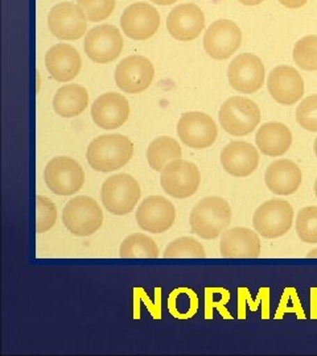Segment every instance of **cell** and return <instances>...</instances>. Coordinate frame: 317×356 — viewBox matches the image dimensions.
Instances as JSON below:
<instances>
[{"label":"cell","mask_w":317,"mask_h":356,"mask_svg":"<svg viewBox=\"0 0 317 356\" xmlns=\"http://www.w3.org/2000/svg\"><path fill=\"white\" fill-rule=\"evenodd\" d=\"M119 256L122 259H156L159 248L148 235L132 234L121 244Z\"/></svg>","instance_id":"obj_27"},{"label":"cell","mask_w":317,"mask_h":356,"mask_svg":"<svg viewBox=\"0 0 317 356\" xmlns=\"http://www.w3.org/2000/svg\"><path fill=\"white\" fill-rule=\"evenodd\" d=\"M121 26L127 38L144 41L153 38L160 26V15L147 3L128 6L121 16Z\"/></svg>","instance_id":"obj_17"},{"label":"cell","mask_w":317,"mask_h":356,"mask_svg":"<svg viewBox=\"0 0 317 356\" xmlns=\"http://www.w3.org/2000/svg\"><path fill=\"white\" fill-rule=\"evenodd\" d=\"M218 119L229 135L242 138L252 134L261 122L258 104L245 97H231L219 108Z\"/></svg>","instance_id":"obj_3"},{"label":"cell","mask_w":317,"mask_h":356,"mask_svg":"<svg viewBox=\"0 0 317 356\" xmlns=\"http://www.w3.org/2000/svg\"><path fill=\"white\" fill-rule=\"evenodd\" d=\"M205 26L201 8L187 3L175 7L167 17V29L169 35L178 41H192L199 38Z\"/></svg>","instance_id":"obj_18"},{"label":"cell","mask_w":317,"mask_h":356,"mask_svg":"<svg viewBox=\"0 0 317 356\" xmlns=\"http://www.w3.org/2000/svg\"><path fill=\"white\" fill-rule=\"evenodd\" d=\"M44 178L48 189L57 195H73L82 189L85 173L70 157H54L45 166Z\"/></svg>","instance_id":"obj_8"},{"label":"cell","mask_w":317,"mask_h":356,"mask_svg":"<svg viewBox=\"0 0 317 356\" xmlns=\"http://www.w3.org/2000/svg\"><path fill=\"white\" fill-rule=\"evenodd\" d=\"M221 165L233 177H247L259 165V153L247 141H231L221 152Z\"/></svg>","instance_id":"obj_20"},{"label":"cell","mask_w":317,"mask_h":356,"mask_svg":"<svg viewBox=\"0 0 317 356\" xmlns=\"http://www.w3.org/2000/svg\"><path fill=\"white\" fill-rule=\"evenodd\" d=\"M48 26L53 36L60 40H78L86 32V15L78 4L63 1L52 8Z\"/></svg>","instance_id":"obj_14"},{"label":"cell","mask_w":317,"mask_h":356,"mask_svg":"<svg viewBox=\"0 0 317 356\" xmlns=\"http://www.w3.org/2000/svg\"><path fill=\"white\" fill-rule=\"evenodd\" d=\"M238 1L245 6H258V4L263 3L265 0H238Z\"/></svg>","instance_id":"obj_35"},{"label":"cell","mask_w":317,"mask_h":356,"mask_svg":"<svg viewBox=\"0 0 317 356\" xmlns=\"http://www.w3.org/2000/svg\"><path fill=\"white\" fill-rule=\"evenodd\" d=\"M293 61L305 72L317 70V36L309 35L300 38L293 47Z\"/></svg>","instance_id":"obj_28"},{"label":"cell","mask_w":317,"mask_h":356,"mask_svg":"<svg viewBox=\"0 0 317 356\" xmlns=\"http://www.w3.org/2000/svg\"><path fill=\"white\" fill-rule=\"evenodd\" d=\"M314 189H315V195H316L317 198V179L315 181V186H314Z\"/></svg>","instance_id":"obj_39"},{"label":"cell","mask_w":317,"mask_h":356,"mask_svg":"<svg viewBox=\"0 0 317 356\" xmlns=\"http://www.w3.org/2000/svg\"><path fill=\"white\" fill-rule=\"evenodd\" d=\"M293 223V209L284 200L275 198L261 204L253 216L254 229L266 239L286 235Z\"/></svg>","instance_id":"obj_6"},{"label":"cell","mask_w":317,"mask_h":356,"mask_svg":"<svg viewBox=\"0 0 317 356\" xmlns=\"http://www.w3.org/2000/svg\"><path fill=\"white\" fill-rule=\"evenodd\" d=\"M178 135L187 147L205 149L216 143L218 129L212 116L200 111H190L181 115L178 123Z\"/></svg>","instance_id":"obj_10"},{"label":"cell","mask_w":317,"mask_h":356,"mask_svg":"<svg viewBox=\"0 0 317 356\" xmlns=\"http://www.w3.org/2000/svg\"><path fill=\"white\" fill-rule=\"evenodd\" d=\"M163 191L178 200L194 195L201 184V173L196 164L187 160H175L164 166L160 176Z\"/></svg>","instance_id":"obj_7"},{"label":"cell","mask_w":317,"mask_h":356,"mask_svg":"<svg viewBox=\"0 0 317 356\" xmlns=\"http://www.w3.org/2000/svg\"><path fill=\"white\" fill-rule=\"evenodd\" d=\"M256 148L270 157H279L291 148L290 128L279 122H270L259 127L255 136Z\"/></svg>","instance_id":"obj_24"},{"label":"cell","mask_w":317,"mask_h":356,"mask_svg":"<svg viewBox=\"0 0 317 356\" xmlns=\"http://www.w3.org/2000/svg\"><path fill=\"white\" fill-rule=\"evenodd\" d=\"M123 49V38L118 28L109 24L90 29L85 36L84 51L91 61L109 64L116 60Z\"/></svg>","instance_id":"obj_11"},{"label":"cell","mask_w":317,"mask_h":356,"mask_svg":"<svg viewBox=\"0 0 317 356\" xmlns=\"http://www.w3.org/2000/svg\"><path fill=\"white\" fill-rule=\"evenodd\" d=\"M183 151L178 140L173 138L162 136L151 141L147 149L148 164L156 172H162L167 164L181 159Z\"/></svg>","instance_id":"obj_26"},{"label":"cell","mask_w":317,"mask_h":356,"mask_svg":"<svg viewBox=\"0 0 317 356\" xmlns=\"http://www.w3.org/2000/svg\"><path fill=\"white\" fill-rule=\"evenodd\" d=\"M130 106L126 98L116 92H106L91 106V119L102 129L121 128L128 119Z\"/></svg>","instance_id":"obj_19"},{"label":"cell","mask_w":317,"mask_h":356,"mask_svg":"<svg viewBox=\"0 0 317 356\" xmlns=\"http://www.w3.org/2000/svg\"><path fill=\"white\" fill-rule=\"evenodd\" d=\"M89 104V92L81 85L70 83L57 90L53 98L54 113L63 118H76L82 114Z\"/></svg>","instance_id":"obj_25"},{"label":"cell","mask_w":317,"mask_h":356,"mask_svg":"<svg viewBox=\"0 0 317 356\" xmlns=\"http://www.w3.org/2000/svg\"><path fill=\"white\" fill-rule=\"evenodd\" d=\"M231 222V207L221 197H206L193 207L190 216L192 232L203 239H216Z\"/></svg>","instance_id":"obj_2"},{"label":"cell","mask_w":317,"mask_h":356,"mask_svg":"<svg viewBox=\"0 0 317 356\" xmlns=\"http://www.w3.org/2000/svg\"><path fill=\"white\" fill-rule=\"evenodd\" d=\"M221 256L226 259H256L261 256V239L246 227H233L222 232Z\"/></svg>","instance_id":"obj_21"},{"label":"cell","mask_w":317,"mask_h":356,"mask_svg":"<svg viewBox=\"0 0 317 356\" xmlns=\"http://www.w3.org/2000/svg\"><path fill=\"white\" fill-rule=\"evenodd\" d=\"M307 257H308V259H315V257H317V248L312 250L309 254H307Z\"/></svg>","instance_id":"obj_37"},{"label":"cell","mask_w":317,"mask_h":356,"mask_svg":"<svg viewBox=\"0 0 317 356\" xmlns=\"http://www.w3.org/2000/svg\"><path fill=\"white\" fill-rule=\"evenodd\" d=\"M63 222L70 234L90 236L101 229L103 213L95 200L88 195H78L63 207Z\"/></svg>","instance_id":"obj_5"},{"label":"cell","mask_w":317,"mask_h":356,"mask_svg":"<svg viewBox=\"0 0 317 356\" xmlns=\"http://www.w3.org/2000/svg\"><path fill=\"white\" fill-rule=\"evenodd\" d=\"M302 170L291 160L280 159L266 169L265 181L268 191L277 195H291L302 185Z\"/></svg>","instance_id":"obj_23"},{"label":"cell","mask_w":317,"mask_h":356,"mask_svg":"<svg viewBox=\"0 0 317 356\" xmlns=\"http://www.w3.org/2000/svg\"><path fill=\"white\" fill-rule=\"evenodd\" d=\"M296 232L302 242L317 244V206H308L297 213Z\"/></svg>","instance_id":"obj_30"},{"label":"cell","mask_w":317,"mask_h":356,"mask_svg":"<svg viewBox=\"0 0 317 356\" xmlns=\"http://www.w3.org/2000/svg\"><path fill=\"white\" fill-rule=\"evenodd\" d=\"M138 226L146 232L163 234L175 223L176 210L172 202L162 195L147 197L137 211Z\"/></svg>","instance_id":"obj_16"},{"label":"cell","mask_w":317,"mask_h":356,"mask_svg":"<svg viewBox=\"0 0 317 356\" xmlns=\"http://www.w3.org/2000/svg\"><path fill=\"white\" fill-rule=\"evenodd\" d=\"M155 76L153 63L144 56H128L115 69V83L128 94L148 89Z\"/></svg>","instance_id":"obj_12"},{"label":"cell","mask_w":317,"mask_h":356,"mask_svg":"<svg viewBox=\"0 0 317 356\" xmlns=\"http://www.w3.org/2000/svg\"><path fill=\"white\" fill-rule=\"evenodd\" d=\"M140 193V185L132 176L126 173L114 175L102 185V204L114 216H127L135 209Z\"/></svg>","instance_id":"obj_4"},{"label":"cell","mask_w":317,"mask_h":356,"mask_svg":"<svg viewBox=\"0 0 317 356\" xmlns=\"http://www.w3.org/2000/svg\"><path fill=\"white\" fill-rule=\"evenodd\" d=\"M265 65L258 56L252 53L237 56L229 65V83L242 94H253L261 89L265 83Z\"/></svg>","instance_id":"obj_9"},{"label":"cell","mask_w":317,"mask_h":356,"mask_svg":"<svg viewBox=\"0 0 317 356\" xmlns=\"http://www.w3.org/2000/svg\"><path fill=\"white\" fill-rule=\"evenodd\" d=\"M45 66L53 79L57 82H69L79 74L82 60L75 47L61 42L47 51Z\"/></svg>","instance_id":"obj_22"},{"label":"cell","mask_w":317,"mask_h":356,"mask_svg":"<svg viewBox=\"0 0 317 356\" xmlns=\"http://www.w3.org/2000/svg\"><path fill=\"white\" fill-rule=\"evenodd\" d=\"M151 1L156 3V4H160V6H169V4L176 3L178 0H151Z\"/></svg>","instance_id":"obj_36"},{"label":"cell","mask_w":317,"mask_h":356,"mask_svg":"<svg viewBox=\"0 0 317 356\" xmlns=\"http://www.w3.org/2000/svg\"><path fill=\"white\" fill-rule=\"evenodd\" d=\"M205 256L201 243L190 236H183L169 243L163 254L164 259H203Z\"/></svg>","instance_id":"obj_29"},{"label":"cell","mask_w":317,"mask_h":356,"mask_svg":"<svg viewBox=\"0 0 317 356\" xmlns=\"http://www.w3.org/2000/svg\"><path fill=\"white\" fill-rule=\"evenodd\" d=\"M57 222V209L49 198L38 195L36 197V231L44 234L53 229Z\"/></svg>","instance_id":"obj_31"},{"label":"cell","mask_w":317,"mask_h":356,"mask_svg":"<svg viewBox=\"0 0 317 356\" xmlns=\"http://www.w3.org/2000/svg\"><path fill=\"white\" fill-rule=\"evenodd\" d=\"M281 6L291 8V10H296L303 7L308 0H278Z\"/></svg>","instance_id":"obj_34"},{"label":"cell","mask_w":317,"mask_h":356,"mask_svg":"<svg viewBox=\"0 0 317 356\" xmlns=\"http://www.w3.org/2000/svg\"><path fill=\"white\" fill-rule=\"evenodd\" d=\"M314 151H315V154H316L317 157V138L315 139V143H314Z\"/></svg>","instance_id":"obj_38"},{"label":"cell","mask_w":317,"mask_h":356,"mask_svg":"<svg viewBox=\"0 0 317 356\" xmlns=\"http://www.w3.org/2000/svg\"><path fill=\"white\" fill-rule=\"evenodd\" d=\"M241 42L240 26L230 20H217L205 32L203 49L213 60L222 61L238 51Z\"/></svg>","instance_id":"obj_13"},{"label":"cell","mask_w":317,"mask_h":356,"mask_svg":"<svg viewBox=\"0 0 317 356\" xmlns=\"http://www.w3.org/2000/svg\"><path fill=\"white\" fill-rule=\"evenodd\" d=\"M267 89L275 102L283 106H292L303 98L304 81L295 67L280 65L268 74Z\"/></svg>","instance_id":"obj_15"},{"label":"cell","mask_w":317,"mask_h":356,"mask_svg":"<svg viewBox=\"0 0 317 356\" xmlns=\"http://www.w3.org/2000/svg\"><path fill=\"white\" fill-rule=\"evenodd\" d=\"M296 122L307 131L317 132V94L307 97L297 106Z\"/></svg>","instance_id":"obj_33"},{"label":"cell","mask_w":317,"mask_h":356,"mask_svg":"<svg viewBox=\"0 0 317 356\" xmlns=\"http://www.w3.org/2000/svg\"><path fill=\"white\" fill-rule=\"evenodd\" d=\"M91 23L106 20L115 8V0H77Z\"/></svg>","instance_id":"obj_32"},{"label":"cell","mask_w":317,"mask_h":356,"mask_svg":"<svg viewBox=\"0 0 317 356\" xmlns=\"http://www.w3.org/2000/svg\"><path fill=\"white\" fill-rule=\"evenodd\" d=\"M134 154L131 140L119 134L101 135L88 147L86 159L89 165L101 173H110L126 166Z\"/></svg>","instance_id":"obj_1"}]
</instances>
